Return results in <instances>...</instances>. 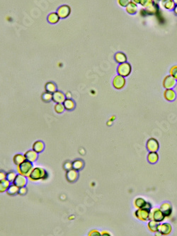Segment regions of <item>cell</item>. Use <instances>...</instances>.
I'll use <instances>...</instances> for the list:
<instances>
[{"label":"cell","mask_w":177,"mask_h":236,"mask_svg":"<svg viewBox=\"0 0 177 236\" xmlns=\"http://www.w3.org/2000/svg\"><path fill=\"white\" fill-rule=\"evenodd\" d=\"M26 160V159L25 156H24V155H22V154H16L14 156V158H13L14 164L16 165L21 164V163L24 162V161H25Z\"/></svg>","instance_id":"cell-26"},{"label":"cell","mask_w":177,"mask_h":236,"mask_svg":"<svg viewBox=\"0 0 177 236\" xmlns=\"http://www.w3.org/2000/svg\"><path fill=\"white\" fill-rule=\"evenodd\" d=\"M57 13L58 14L60 18H65L68 17L71 13V9L68 5H63L60 7L57 10Z\"/></svg>","instance_id":"cell-9"},{"label":"cell","mask_w":177,"mask_h":236,"mask_svg":"<svg viewBox=\"0 0 177 236\" xmlns=\"http://www.w3.org/2000/svg\"><path fill=\"white\" fill-rule=\"evenodd\" d=\"M65 109V107H64V105L62 104V103H57V104L55 105V111L57 113H63Z\"/></svg>","instance_id":"cell-33"},{"label":"cell","mask_w":177,"mask_h":236,"mask_svg":"<svg viewBox=\"0 0 177 236\" xmlns=\"http://www.w3.org/2000/svg\"><path fill=\"white\" fill-rule=\"evenodd\" d=\"M45 88H46V92L50 93V94H53L55 91H57V87L55 86V84L53 82H48L46 84V86H45Z\"/></svg>","instance_id":"cell-27"},{"label":"cell","mask_w":177,"mask_h":236,"mask_svg":"<svg viewBox=\"0 0 177 236\" xmlns=\"http://www.w3.org/2000/svg\"><path fill=\"white\" fill-rule=\"evenodd\" d=\"M170 75L172 76L177 81V65H174L169 70Z\"/></svg>","instance_id":"cell-36"},{"label":"cell","mask_w":177,"mask_h":236,"mask_svg":"<svg viewBox=\"0 0 177 236\" xmlns=\"http://www.w3.org/2000/svg\"><path fill=\"white\" fill-rule=\"evenodd\" d=\"M24 156H25L26 160L33 163L38 158V153H36L34 150H29L26 152Z\"/></svg>","instance_id":"cell-17"},{"label":"cell","mask_w":177,"mask_h":236,"mask_svg":"<svg viewBox=\"0 0 177 236\" xmlns=\"http://www.w3.org/2000/svg\"><path fill=\"white\" fill-rule=\"evenodd\" d=\"M158 231L162 234V235H169L172 231V226L170 223H164L159 225Z\"/></svg>","instance_id":"cell-10"},{"label":"cell","mask_w":177,"mask_h":236,"mask_svg":"<svg viewBox=\"0 0 177 236\" xmlns=\"http://www.w3.org/2000/svg\"><path fill=\"white\" fill-rule=\"evenodd\" d=\"M113 85L116 89H122L125 85V78L124 76L119 75V74L115 76L114 81H113Z\"/></svg>","instance_id":"cell-8"},{"label":"cell","mask_w":177,"mask_h":236,"mask_svg":"<svg viewBox=\"0 0 177 236\" xmlns=\"http://www.w3.org/2000/svg\"><path fill=\"white\" fill-rule=\"evenodd\" d=\"M125 8H126V11L127 13L130 14H132V15L136 14L137 11V4L133 2H130L128 4V5H127Z\"/></svg>","instance_id":"cell-19"},{"label":"cell","mask_w":177,"mask_h":236,"mask_svg":"<svg viewBox=\"0 0 177 236\" xmlns=\"http://www.w3.org/2000/svg\"><path fill=\"white\" fill-rule=\"evenodd\" d=\"M44 143L41 142V141H37L33 145V150L38 154V153L43 151V150L44 149Z\"/></svg>","instance_id":"cell-20"},{"label":"cell","mask_w":177,"mask_h":236,"mask_svg":"<svg viewBox=\"0 0 177 236\" xmlns=\"http://www.w3.org/2000/svg\"><path fill=\"white\" fill-rule=\"evenodd\" d=\"M33 169L34 168H33L32 163L27 160L17 165V172L18 174L25 176V177H28L30 175Z\"/></svg>","instance_id":"cell-2"},{"label":"cell","mask_w":177,"mask_h":236,"mask_svg":"<svg viewBox=\"0 0 177 236\" xmlns=\"http://www.w3.org/2000/svg\"><path fill=\"white\" fill-rule=\"evenodd\" d=\"M10 186V182L8 181L7 179L4 180L0 181V192H4L5 191H7L8 188Z\"/></svg>","instance_id":"cell-29"},{"label":"cell","mask_w":177,"mask_h":236,"mask_svg":"<svg viewBox=\"0 0 177 236\" xmlns=\"http://www.w3.org/2000/svg\"><path fill=\"white\" fill-rule=\"evenodd\" d=\"M150 210L147 209H138L135 212V216L138 220L141 221H146L149 220Z\"/></svg>","instance_id":"cell-5"},{"label":"cell","mask_w":177,"mask_h":236,"mask_svg":"<svg viewBox=\"0 0 177 236\" xmlns=\"http://www.w3.org/2000/svg\"><path fill=\"white\" fill-rule=\"evenodd\" d=\"M155 233V236H162V234L160 233L159 231L156 232V233Z\"/></svg>","instance_id":"cell-43"},{"label":"cell","mask_w":177,"mask_h":236,"mask_svg":"<svg viewBox=\"0 0 177 236\" xmlns=\"http://www.w3.org/2000/svg\"><path fill=\"white\" fill-rule=\"evenodd\" d=\"M131 65H130L128 62H124L119 65L117 71H118L119 75L126 77V76H129L130 74L131 73Z\"/></svg>","instance_id":"cell-4"},{"label":"cell","mask_w":177,"mask_h":236,"mask_svg":"<svg viewBox=\"0 0 177 236\" xmlns=\"http://www.w3.org/2000/svg\"><path fill=\"white\" fill-rule=\"evenodd\" d=\"M60 18L57 13H55L54 12V13H51L48 16V21L50 23V24H57V23L59 21Z\"/></svg>","instance_id":"cell-24"},{"label":"cell","mask_w":177,"mask_h":236,"mask_svg":"<svg viewBox=\"0 0 177 236\" xmlns=\"http://www.w3.org/2000/svg\"><path fill=\"white\" fill-rule=\"evenodd\" d=\"M160 5L164 9L169 10V11L174 10L175 6H176L173 0H162L160 1Z\"/></svg>","instance_id":"cell-16"},{"label":"cell","mask_w":177,"mask_h":236,"mask_svg":"<svg viewBox=\"0 0 177 236\" xmlns=\"http://www.w3.org/2000/svg\"><path fill=\"white\" fill-rule=\"evenodd\" d=\"M118 2L121 7H126L130 2V0H118Z\"/></svg>","instance_id":"cell-39"},{"label":"cell","mask_w":177,"mask_h":236,"mask_svg":"<svg viewBox=\"0 0 177 236\" xmlns=\"http://www.w3.org/2000/svg\"><path fill=\"white\" fill-rule=\"evenodd\" d=\"M42 99L44 102H49V101L53 100V94L48 92L44 93L42 95Z\"/></svg>","instance_id":"cell-32"},{"label":"cell","mask_w":177,"mask_h":236,"mask_svg":"<svg viewBox=\"0 0 177 236\" xmlns=\"http://www.w3.org/2000/svg\"><path fill=\"white\" fill-rule=\"evenodd\" d=\"M64 169L66 170L67 171H69V170H72L73 169L72 168V163L69 162V161H67V162H66L65 164H64Z\"/></svg>","instance_id":"cell-38"},{"label":"cell","mask_w":177,"mask_h":236,"mask_svg":"<svg viewBox=\"0 0 177 236\" xmlns=\"http://www.w3.org/2000/svg\"><path fill=\"white\" fill-rule=\"evenodd\" d=\"M75 218V217H74V216H71L70 218H69V219H71V218Z\"/></svg>","instance_id":"cell-47"},{"label":"cell","mask_w":177,"mask_h":236,"mask_svg":"<svg viewBox=\"0 0 177 236\" xmlns=\"http://www.w3.org/2000/svg\"><path fill=\"white\" fill-rule=\"evenodd\" d=\"M26 183H27L26 177L18 174V175H17V176H16V179L14 180L13 184H14V185L17 186V187L21 188V187H25L26 185Z\"/></svg>","instance_id":"cell-11"},{"label":"cell","mask_w":177,"mask_h":236,"mask_svg":"<svg viewBox=\"0 0 177 236\" xmlns=\"http://www.w3.org/2000/svg\"><path fill=\"white\" fill-rule=\"evenodd\" d=\"M48 177V173L42 167H35L31 173L28 178L31 181H38L40 180H45Z\"/></svg>","instance_id":"cell-1"},{"label":"cell","mask_w":177,"mask_h":236,"mask_svg":"<svg viewBox=\"0 0 177 236\" xmlns=\"http://www.w3.org/2000/svg\"><path fill=\"white\" fill-rule=\"evenodd\" d=\"M159 148L158 141L154 138H150L147 142V148L150 152H157Z\"/></svg>","instance_id":"cell-7"},{"label":"cell","mask_w":177,"mask_h":236,"mask_svg":"<svg viewBox=\"0 0 177 236\" xmlns=\"http://www.w3.org/2000/svg\"><path fill=\"white\" fill-rule=\"evenodd\" d=\"M157 1H162V0H157Z\"/></svg>","instance_id":"cell-48"},{"label":"cell","mask_w":177,"mask_h":236,"mask_svg":"<svg viewBox=\"0 0 177 236\" xmlns=\"http://www.w3.org/2000/svg\"><path fill=\"white\" fill-rule=\"evenodd\" d=\"M158 159H159V155L157 152H150L147 155V160L152 164L157 163Z\"/></svg>","instance_id":"cell-21"},{"label":"cell","mask_w":177,"mask_h":236,"mask_svg":"<svg viewBox=\"0 0 177 236\" xmlns=\"http://www.w3.org/2000/svg\"><path fill=\"white\" fill-rule=\"evenodd\" d=\"M88 236H101V233L98 230L94 229L92 230V231L88 233Z\"/></svg>","instance_id":"cell-37"},{"label":"cell","mask_w":177,"mask_h":236,"mask_svg":"<svg viewBox=\"0 0 177 236\" xmlns=\"http://www.w3.org/2000/svg\"><path fill=\"white\" fill-rule=\"evenodd\" d=\"M101 236H111V233H109L108 231H101Z\"/></svg>","instance_id":"cell-42"},{"label":"cell","mask_w":177,"mask_h":236,"mask_svg":"<svg viewBox=\"0 0 177 236\" xmlns=\"http://www.w3.org/2000/svg\"><path fill=\"white\" fill-rule=\"evenodd\" d=\"M173 1H174V2L175 5H177V0H173Z\"/></svg>","instance_id":"cell-46"},{"label":"cell","mask_w":177,"mask_h":236,"mask_svg":"<svg viewBox=\"0 0 177 236\" xmlns=\"http://www.w3.org/2000/svg\"><path fill=\"white\" fill-rule=\"evenodd\" d=\"M26 192H27V189H26L25 187H23L19 188L18 194H20V195H24V194H25L26 193Z\"/></svg>","instance_id":"cell-40"},{"label":"cell","mask_w":177,"mask_h":236,"mask_svg":"<svg viewBox=\"0 0 177 236\" xmlns=\"http://www.w3.org/2000/svg\"><path fill=\"white\" fill-rule=\"evenodd\" d=\"M53 100L56 103H63L65 100V96L63 93L57 91L53 94Z\"/></svg>","instance_id":"cell-13"},{"label":"cell","mask_w":177,"mask_h":236,"mask_svg":"<svg viewBox=\"0 0 177 236\" xmlns=\"http://www.w3.org/2000/svg\"><path fill=\"white\" fill-rule=\"evenodd\" d=\"M146 204H147V202L143 198H137L134 202V206L137 209H138L145 208Z\"/></svg>","instance_id":"cell-25"},{"label":"cell","mask_w":177,"mask_h":236,"mask_svg":"<svg viewBox=\"0 0 177 236\" xmlns=\"http://www.w3.org/2000/svg\"><path fill=\"white\" fill-rule=\"evenodd\" d=\"M165 218L166 216H164L163 212H162L160 209L154 208L150 210L149 220L150 221L152 220L154 221H157V222L161 223L164 220V219H165Z\"/></svg>","instance_id":"cell-3"},{"label":"cell","mask_w":177,"mask_h":236,"mask_svg":"<svg viewBox=\"0 0 177 236\" xmlns=\"http://www.w3.org/2000/svg\"><path fill=\"white\" fill-rule=\"evenodd\" d=\"M18 190H19V187L14 185V184H12L8 188L7 192L9 195H15L16 194L18 193Z\"/></svg>","instance_id":"cell-28"},{"label":"cell","mask_w":177,"mask_h":236,"mask_svg":"<svg viewBox=\"0 0 177 236\" xmlns=\"http://www.w3.org/2000/svg\"><path fill=\"white\" fill-rule=\"evenodd\" d=\"M173 11H174V14H176V15H177V5H176V6H175V7H174V10H173Z\"/></svg>","instance_id":"cell-44"},{"label":"cell","mask_w":177,"mask_h":236,"mask_svg":"<svg viewBox=\"0 0 177 236\" xmlns=\"http://www.w3.org/2000/svg\"><path fill=\"white\" fill-rule=\"evenodd\" d=\"M63 105H64V107H65V108L66 110H73L75 107V102L69 98L65 99V100L64 101L63 103Z\"/></svg>","instance_id":"cell-23"},{"label":"cell","mask_w":177,"mask_h":236,"mask_svg":"<svg viewBox=\"0 0 177 236\" xmlns=\"http://www.w3.org/2000/svg\"><path fill=\"white\" fill-rule=\"evenodd\" d=\"M84 165V162L81 160H75L72 162V168L76 171H79L82 168Z\"/></svg>","instance_id":"cell-30"},{"label":"cell","mask_w":177,"mask_h":236,"mask_svg":"<svg viewBox=\"0 0 177 236\" xmlns=\"http://www.w3.org/2000/svg\"><path fill=\"white\" fill-rule=\"evenodd\" d=\"M6 179H7V173L3 171H1V173H0V181Z\"/></svg>","instance_id":"cell-41"},{"label":"cell","mask_w":177,"mask_h":236,"mask_svg":"<svg viewBox=\"0 0 177 236\" xmlns=\"http://www.w3.org/2000/svg\"><path fill=\"white\" fill-rule=\"evenodd\" d=\"M164 97L167 101H174L176 99V92L172 89H166L164 92Z\"/></svg>","instance_id":"cell-15"},{"label":"cell","mask_w":177,"mask_h":236,"mask_svg":"<svg viewBox=\"0 0 177 236\" xmlns=\"http://www.w3.org/2000/svg\"><path fill=\"white\" fill-rule=\"evenodd\" d=\"M160 223L159 222L154 221H150V222L147 224V228L152 233H156L158 231Z\"/></svg>","instance_id":"cell-18"},{"label":"cell","mask_w":177,"mask_h":236,"mask_svg":"<svg viewBox=\"0 0 177 236\" xmlns=\"http://www.w3.org/2000/svg\"><path fill=\"white\" fill-rule=\"evenodd\" d=\"M153 3V0H141L140 2V4L143 7H145V9H147V7L151 6Z\"/></svg>","instance_id":"cell-34"},{"label":"cell","mask_w":177,"mask_h":236,"mask_svg":"<svg viewBox=\"0 0 177 236\" xmlns=\"http://www.w3.org/2000/svg\"><path fill=\"white\" fill-rule=\"evenodd\" d=\"M159 209H161L162 212H163V214L166 217H169L171 215H172V206L168 202L163 203V204L161 205V206H160Z\"/></svg>","instance_id":"cell-12"},{"label":"cell","mask_w":177,"mask_h":236,"mask_svg":"<svg viewBox=\"0 0 177 236\" xmlns=\"http://www.w3.org/2000/svg\"><path fill=\"white\" fill-rule=\"evenodd\" d=\"M77 171L75 169L69 170V171H67V173H66V179L67 180V181L70 182V183L75 182L77 179Z\"/></svg>","instance_id":"cell-14"},{"label":"cell","mask_w":177,"mask_h":236,"mask_svg":"<svg viewBox=\"0 0 177 236\" xmlns=\"http://www.w3.org/2000/svg\"><path fill=\"white\" fill-rule=\"evenodd\" d=\"M146 11H147V13L149 14H154L156 11H157V6H156V5L154 3L152 4V5L151 6H150L149 7H147V9H146Z\"/></svg>","instance_id":"cell-35"},{"label":"cell","mask_w":177,"mask_h":236,"mask_svg":"<svg viewBox=\"0 0 177 236\" xmlns=\"http://www.w3.org/2000/svg\"><path fill=\"white\" fill-rule=\"evenodd\" d=\"M177 81L172 76L168 75L164 77L163 80V86L166 89H172L176 86Z\"/></svg>","instance_id":"cell-6"},{"label":"cell","mask_w":177,"mask_h":236,"mask_svg":"<svg viewBox=\"0 0 177 236\" xmlns=\"http://www.w3.org/2000/svg\"><path fill=\"white\" fill-rule=\"evenodd\" d=\"M16 176H17V175H16L15 172L14 171L9 172V173H7V180L8 181H9L10 183H14V180L16 179Z\"/></svg>","instance_id":"cell-31"},{"label":"cell","mask_w":177,"mask_h":236,"mask_svg":"<svg viewBox=\"0 0 177 236\" xmlns=\"http://www.w3.org/2000/svg\"><path fill=\"white\" fill-rule=\"evenodd\" d=\"M140 1L141 0H132V2H135V4H140Z\"/></svg>","instance_id":"cell-45"},{"label":"cell","mask_w":177,"mask_h":236,"mask_svg":"<svg viewBox=\"0 0 177 236\" xmlns=\"http://www.w3.org/2000/svg\"><path fill=\"white\" fill-rule=\"evenodd\" d=\"M115 60H116L118 63H120V64L126 62L127 57L124 53H117L116 55H115Z\"/></svg>","instance_id":"cell-22"}]
</instances>
